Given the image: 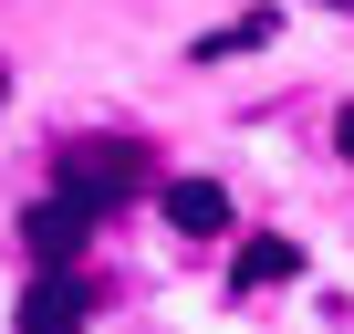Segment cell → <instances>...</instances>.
Returning <instances> with one entry per match:
<instances>
[{"label":"cell","mask_w":354,"mask_h":334,"mask_svg":"<svg viewBox=\"0 0 354 334\" xmlns=\"http://www.w3.org/2000/svg\"><path fill=\"white\" fill-rule=\"evenodd\" d=\"M250 42H271V11H250V21H230V32H209V42H198V63H219V53H250Z\"/></svg>","instance_id":"8992f818"},{"label":"cell","mask_w":354,"mask_h":334,"mask_svg":"<svg viewBox=\"0 0 354 334\" xmlns=\"http://www.w3.org/2000/svg\"><path fill=\"white\" fill-rule=\"evenodd\" d=\"M84 230H94V220H84L73 199H42V209H21V251H32V261H73V251H84Z\"/></svg>","instance_id":"3957f363"},{"label":"cell","mask_w":354,"mask_h":334,"mask_svg":"<svg viewBox=\"0 0 354 334\" xmlns=\"http://www.w3.org/2000/svg\"><path fill=\"white\" fill-rule=\"evenodd\" d=\"M333 146H344V157H354V105H344V115H333Z\"/></svg>","instance_id":"52a82bcc"},{"label":"cell","mask_w":354,"mask_h":334,"mask_svg":"<svg viewBox=\"0 0 354 334\" xmlns=\"http://www.w3.org/2000/svg\"><path fill=\"white\" fill-rule=\"evenodd\" d=\"M136 146H115V136H84V146H63V167H53V199H73L84 220H104V209H125L136 199Z\"/></svg>","instance_id":"6da1fadb"},{"label":"cell","mask_w":354,"mask_h":334,"mask_svg":"<svg viewBox=\"0 0 354 334\" xmlns=\"http://www.w3.org/2000/svg\"><path fill=\"white\" fill-rule=\"evenodd\" d=\"M156 209H167L177 240H219V230H230V188H219V178H167Z\"/></svg>","instance_id":"7a4b0ae2"},{"label":"cell","mask_w":354,"mask_h":334,"mask_svg":"<svg viewBox=\"0 0 354 334\" xmlns=\"http://www.w3.org/2000/svg\"><path fill=\"white\" fill-rule=\"evenodd\" d=\"M84 313H94V292L63 282V261H42V282L21 292V334H53V324H84Z\"/></svg>","instance_id":"277c9868"},{"label":"cell","mask_w":354,"mask_h":334,"mask_svg":"<svg viewBox=\"0 0 354 334\" xmlns=\"http://www.w3.org/2000/svg\"><path fill=\"white\" fill-rule=\"evenodd\" d=\"M292 272H302V251H292L281 230H261V240H240V282H250V292H261V282H292Z\"/></svg>","instance_id":"5b68a950"}]
</instances>
